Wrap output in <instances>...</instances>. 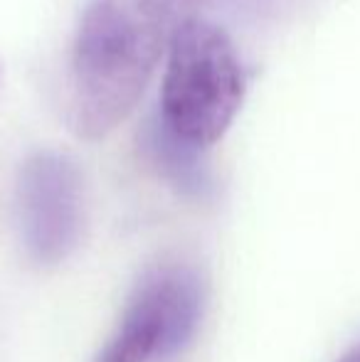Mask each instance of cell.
I'll return each instance as SVG.
<instances>
[{
	"label": "cell",
	"instance_id": "4",
	"mask_svg": "<svg viewBox=\"0 0 360 362\" xmlns=\"http://www.w3.org/2000/svg\"><path fill=\"white\" fill-rule=\"evenodd\" d=\"M15 212L25 254L54 267L74 254L84 237L87 197L77 160L59 151H37L23 160L15 180Z\"/></svg>",
	"mask_w": 360,
	"mask_h": 362
},
{
	"label": "cell",
	"instance_id": "2",
	"mask_svg": "<svg viewBox=\"0 0 360 362\" xmlns=\"http://www.w3.org/2000/svg\"><path fill=\"white\" fill-rule=\"evenodd\" d=\"M247 96L240 49L225 28L182 18L170 33L158 121L182 144L207 151L225 139Z\"/></svg>",
	"mask_w": 360,
	"mask_h": 362
},
{
	"label": "cell",
	"instance_id": "6",
	"mask_svg": "<svg viewBox=\"0 0 360 362\" xmlns=\"http://www.w3.org/2000/svg\"><path fill=\"white\" fill-rule=\"evenodd\" d=\"M338 362H360V343L356 345V348L348 350V353L343 355V358L338 360Z\"/></svg>",
	"mask_w": 360,
	"mask_h": 362
},
{
	"label": "cell",
	"instance_id": "5",
	"mask_svg": "<svg viewBox=\"0 0 360 362\" xmlns=\"http://www.w3.org/2000/svg\"><path fill=\"white\" fill-rule=\"evenodd\" d=\"M146 153L158 175H163L168 185H173L182 195L202 200L212 192L210 168L202 158L205 151L182 144L168 129H163L161 121L151 126L149 139H146Z\"/></svg>",
	"mask_w": 360,
	"mask_h": 362
},
{
	"label": "cell",
	"instance_id": "1",
	"mask_svg": "<svg viewBox=\"0 0 360 362\" xmlns=\"http://www.w3.org/2000/svg\"><path fill=\"white\" fill-rule=\"evenodd\" d=\"M187 0H91L79 18L67 74V126L101 141L144 96Z\"/></svg>",
	"mask_w": 360,
	"mask_h": 362
},
{
	"label": "cell",
	"instance_id": "3",
	"mask_svg": "<svg viewBox=\"0 0 360 362\" xmlns=\"http://www.w3.org/2000/svg\"><path fill=\"white\" fill-rule=\"evenodd\" d=\"M205 310V284L180 262L149 269L129 296L114 338L96 362L170 358L192 343Z\"/></svg>",
	"mask_w": 360,
	"mask_h": 362
}]
</instances>
